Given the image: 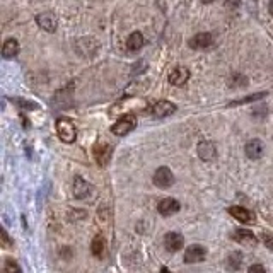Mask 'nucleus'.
<instances>
[{
	"label": "nucleus",
	"instance_id": "obj_16",
	"mask_svg": "<svg viewBox=\"0 0 273 273\" xmlns=\"http://www.w3.org/2000/svg\"><path fill=\"white\" fill-rule=\"evenodd\" d=\"M89 193H91V184L87 183L86 179L77 176V178L73 179V195H75L77 198H87Z\"/></svg>",
	"mask_w": 273,
	"mask_h": 273
},
{
	"label": "nucleus",
	"instance_id": "obj_18",
	"mask_svg": "<svg viewBox=\"0 0 273 273\" xmlns=\"http://www.w3.org/2000/svg\"><path fill=\"white\" fill-rule=\"evenodd\" d=\"M17 53H19V43H17V39H14V38L7 39L2 46V57L3 58H14Z\"/></svg>",
	"mask_w": 273,
	"mask_h": 273
},
{
	"label": "nucleus",
	"instance_id": "obj_10",
	"mask_svg": "<svg viewBox=\"0 0 273 273\" xmlns=\"http://www.w3.org/2000/svg\"><path fill=\"white\" fill-rule=\"evenodd\" d=\"M198 157H200L202 161L208 162V161H213L217 157V149L215 145H213L212 142H206V140H204V142L198 143Z\"/></svg>",
	"mask_w": 273,
	"mask_h": 273
},
{
	"label": "nucleus",
	"instance_id": "obj_9",
	"mask_svg": "<svg viewBox=\"0 0 273 273\" xmlns=\"http://www.w3.org/2000/svg\"><path fill=\"white\" fill-rule=\"evenodd\" d=\"M36 23L41 29H45L48 33H53L57 29V16L53 12H43L36 17Z\"/></svg>",
	"mask_w": 273,
	"mask_h": 273
},
{
	"label": "nucleus",
	"instance_id": "obj_4",
	"mask_svg": "<svg viewBox=\"0 0 273 273\" xmlns=\"http://www.w3.org/2000/svg\"><path fill=\"white\" fill-rule=\"evenodd\" d=\"M176 111V106L169 101H157L154 106L149 108V113L156 118H166V116H171L172 113Z\"/></svg>",
	"mask_w": 273,
	"mask_h": 273
},
{
	"label": "nucleus",
	"instance_id": "obj_27",
	"mask_svg": "<svg viewBox=\"0 0 273 273\" xmlns=\"http://www.w3.org/2000/svg\"><path fill=\"white\" fill-rule=\"evenodd\" d=\"M248 273H267V270H265L263 265H258V263H256V265H251Z\"/></svg>",
	"mask_w": 273,
	"mask_h": 273
},
{
	"label": "nucleus",
	"instance_id": "obj_6",
	"mask_svg": "<svg viewBox=\"0 0 273 273\" xmlns=\"http://www.w3.org/2000/svg\"><path fill=\"white\" fill-rule=\"evenodd\" d=\"M164 246L168 251L174 253V251H179L184 246V238L179 232H168L164 236Z\"/></svg>",
	"mask_w": 273,
	"mask_h": 273
},
{
	"label": "nucleus",
	"instance_id": "obj_24",
	"mask_svg": "<svg viewBox=\"0 0 273 273\" xmlns=\"http://www.w3.org/2000/svg\"><path fill=\"white\" fill-rule=\"evenodd\" d=\"M0 234H2V246H3V248H10L14 242L10 241V238H9V234H7L5 229H2V231H0Z\"/></svg>",
	"mask_w": 273,
	"mask_h": 273
},
{
	"label": "nucleus",
	"instance_id": "obj_8",
	"mask_svg": "<svg viewBox=\"0 0 273 273\" xmlns=\"http://www.w3.org/2000/svg\"><path fill=\"white\" fill-rule=\"evenodd\" d=\"M232 239L238 241L239 244H244V246H256L258 244V238L253 234V232L246 231V229H236L232 232Z\"/></svg>",
	"mask_w": 273,
	"mask_h": 273
},
{
	"label": "nucleus",
	"instance_id": "obj_5",
	"mask_svg": "<svg viewBox=\"0 0 273 273\" xmlns=\"http://www.w3.org/2000/svg\"><path fill=\"white\" fill-rule=\"evenodd\" d=\"M111 154H113V147L108 145V143H98L94 147V157L96 162H98L101 168H104L106 164L111 159Z\"/></svg>",
	"mask_w": 273,
	"mask_h": 273
},
{
	"label": "nucleus",
	"instance_id": "obj_29",
	"mask_svg": "<svg viewBox=\"0 0 273 273\" xmlns=\"http://www.w3.org/2000/svg\"><path fill=\"white\" fill-rule=\"evenodd\" d=\"M161 272H162V273H169V270H168V268H162Z\"/></svg>",
	"mask_w": 273,
	"mask_h": 273
},
{
	"label": "nucleus",
	"instance_id": "obj_15",
	"mask_svg": "<svg viewBox=\"0 0 273 273\" xmlns=\"http://www.w3.org/2000/svg\"><path fill=\"white\" fill-rule=\"evenodd\" d=\"M244 150H246V156H248L249 159L256 161V159H260V157L263 156V143H261L260 140L253 138V140H249V142L246 143Z\"/></svg>",
	"mask_w": 273,
	"mask_h": 273
},
{
	"label": "nucleus",
	"instance_id": "obj_3",
	"mask_svg": "<svg viewBox=\"0 0 273 273\" xmlns=\"http://www.w3.org/2000/svg\"><path fill=\"white\" fill-rule=\"evenodd\" d=\"M174 183V174L169 168H159L154 172V184L157 188H169Z\"/></svg>",
	"mask_w": 273,
	"mask_h": 273
},
{
	"label": "nucleus",
	"instance_id": "obj_13",
	"mask_svg": "<svg viewBox=\"0 0 273 273\" xmlns=\"http://www.w3.org/2000/svg\"><path fill=\"white\" fill-rule=\"evenodd\" d=\"M188 79H190V70L186 67H178L169 73V82L172 86H184L188 82Z\"/></svg>",
	"mask_w": 273,
	"mask_h": 273
},
{
	"label": "nucleus",
	"instance_id": "obj_17",
	"mask_svg": "<svg viewBox=\"0 0 273 273\" xmlns=\"http://www.w3.org/2000/svg\"><path fill=\"white\" fill-rule=\"evenodd\" d=\"M106 239L102 238L101 234L99 236H96L94 239H92V244H91V251H92V254H94L96 258H104V254H106Z\"/></svg>",
	"mask_w": 273,
	"mask_h": 273
},
{
	"label": "nucleus",
	"instance_id": "obj_21",
	"mask_svg": "<svg viewBox=\"0 0 273 273\" xmlns=\"http://www.w3.org/2000/svg\"><path fill=\"white\" fill-rule=\"evenodd\" d=\"M227 86L232 89H239V87H246L248 86V77H244L242 73H232L227 79Z\"/></svg>",
	"mask_w": 273,
	"mask_h": 273
},
{
	"label": "nucleus",
	"instance_id": "obj_30",
	"mask_svg": "<svg viewBox=\"0 0 273 273\" xmlns=\"http://www.w3.org/2000/svg\"><path fill=\"white\" fill-rule=\"evenodd\" d=\"M202 2H205V3H210V2H213V0H202Z\"/></svg>",
	"mask_w": 273,
	"mask_h": 273
},
{
	"label": "nucleus",
	"instance_id": "obj_26",
	"mask_svg": "<svg viewBox=\"0 0 273 273\" xmlns=\"http://www.w3.org/2000/svg\"><path fill=\"white\" fill-rule=\"evenodd\" d=\"M261 239H263V242H265V246H268L270 249H273V236H270V234H261Z\"/></svg>",
	"mask_w": 273,
	"mask_h": 273
},
{
	"label": "nucleus",
	"instance_id": "obj_12",
	"mask_svg": "<svg viewBox=\"0 0 273 273\" xmlns=\"http://www.w3.org/2000/svg\"><path fill=\"white\" fill-rule=\"evenodd\" d=\"M229 213L242 224H254L253 212H249V210L244 208V206H231V208H229Z\"/></svg>",
	"mask_w": 273,
	"mask_h": 273
},
{
	"label": "nucleus",
	"instance_id": "obj_28",
	"mask_svg": "<svg viewBox=\"0 0 273 273\" xmlns=\"http://www.w3.org/2000/svg\"><path fill=\"white\" fill-rule=\"evenodd\" d=\"M270 14H272V17H273V0L270 2Z\"/></svg>",
	"mask_w": 273,
	"mask_h": 273
},
{
	"label": "nucleus",
	"instance_id": "obj_25",
	"mask_svg": "<svg viewBox=\"0 0 273 273\" xmlns=\"http://www.w3.org/2000/svg\"><path fill=\"white\" fill-rule=\"evenodd\" d=\"M239 5H241V0H226V9L229 10L239 9Z\"/></svg>",
	"mask_w": 273,
	"mask_h": 273
},
{
	"label": "nucleus",
	"instance_id": "obj_19",
	"mask_svg": "<svg viewBox=\"0 0 273 273\" xmlns=\"http://www.w3.org/2000/svg\"><path fill=\"white\" fill-rule=\"evenodd\" d=\"M143 36H142V33H138V31H135V33H132L130 36H128V39H127V48L130 51H136V50H140V48L143 46Z\"/></svg>",
	"mask_w": 273,
	"mask_h": 273
},
{
	"label": "nucleus",
	"instance_id": "obj_20",
	"mask_svg": "<svg viewBox=\"0 0 273 273\" xmlns=\"http://www.w3.org/2000/svg\"><path fill=\"white\" fill-rule=\"evenodd\" d=\"M241 265H242V254L239 253V251H234V253H231L227 256V260H226L227 270L238 272L239 268H241Z\"/></svg>",
	"mask_w": 273,
	"mask_h": 273
},
{
	"label": "nucleus",
	"instance_id": "obj_23",
	"mask_svg": "<svg viewBox=\"0 0 273 273\" xmlns=\"http://www.w3.org/2000/svg\"><path fill=\"white\" fill-rule=\"evenodd\" d=\"M3 273H23V270H21V267L12 258H7L5 265H3Z\"/></svg>",
	"mask_w": 273,
	"mask_h": 273
},
{
	"label": "nucleus",
	"instance_id": "obj_1",
	"mask_svg": "<svg viewBox=\"0 0 273 273\" xmlns=\"http://www.w3.org/2000/svg\"><path fill=\"white\" fill-rule=\"evenodd\" d=\"M57 134L60 136L62 142H65V143H72V142H75V138H77L75 127H73V123L70 120H67V118H58Z\"/></svg>",
	"mask_w": 273,
	"mask_h": 273
},
{
	"label": "nucleus",
	"instance_id": "obj_22",
	"mask_svg": "<svg viewBox=\"0 0 273 273\" xmlns=\"http://www.w3.org/2000/svg\"><path fill=\"white\" fill-rule=\"evenodd\" d=\"M267 96V92H258V94H253V96H248V98H241V99H238V101H232L229 106H239V104H246V102H253V101H258V99H261V98H265Z\"/></svg>",
	"mask_w": 273,
	"mask_h": 273
},
{
	"label": "nucleus",
	"instance_id": "obj_7",
	"mask_svg": "<svg viewBox=\"0 0 273 273\" xmlns=\"http://www.w3.org/2000/svg\"><path fill=\"white\" fill-rule=\"evenodd\" d=\"M205 256H206V251L204 246L193 244L186 249V253H184V261H186V263H200V261L205 260Z\"/></svg>",
	"mask_w": 273,
	"mask_h": 273
},
{
	"label": "nucleus",
	"instance_id": "obj_14",
	"mask_svg": "<svg viewBox=\"0 0 273 273\" xmlns=\"http://www.w3.org/2000/svg\"><path fill=\"white\" fill-rule=\"evenodd\" d=\"M157 210H159L161 215L169 217V215H172V213L178 212V210H179V204H178V200H174V198H164V200L159 202V205H157Z\"/></svg>",
	"mask_w": 273,
	"mask_h": 273
},
{
	"label": "nucleus",
	"instance_id": "obj_2",
	"mask_svg": "<svg viewBox=\"0 0 273 273\" xmlns=\"http://www.w3.org/2000/svg\"><path fill=\"white\" fill-rule=\"evenodd\" d=\"M136 127V118L135 116H132V114H128V116H123V118H120V120L116 121V123L111 127V132L114 135H118V136H121V135H127V134H130L132 130Z\"/></svg>",
	"mask_w": 273,
	"mask_h": 273
},
{
	"label": "nucleus",
	"instance_id": "obj_11",
	"mask_svg": "<svg viewBox=\"0 0 273 273\" xmlns=\"http://www.w3.org/2000/svg\"><path fill=\"white\" fill-rule=\"evenodd\" d=\"M212 43H213V38L210 33H198V34H195L193 38L190 39V46L193 48V50H205V48H208Z\"/></svg>",
	"mask_w": 273,
	"mask_h": 273
}]
</instances>
